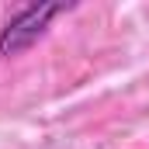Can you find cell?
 <instances>
[{
    "label": "cell",
    "instance_id": "1",
    "mask_svg": "<svg viewBox=\"0 0 149 149\" xmlns=\"http://www.w3.org/2000/svg\"><path fill=\"white\" fill-rule=\"evenodd\" d=\"M63 10H70V7L66 3H28V7H21L0 31V56H21L24 49H31L45 35L49 21Z\"/></svg>",
    "mask_w": 149,
    "mask_h": 149
}]
</instances>
